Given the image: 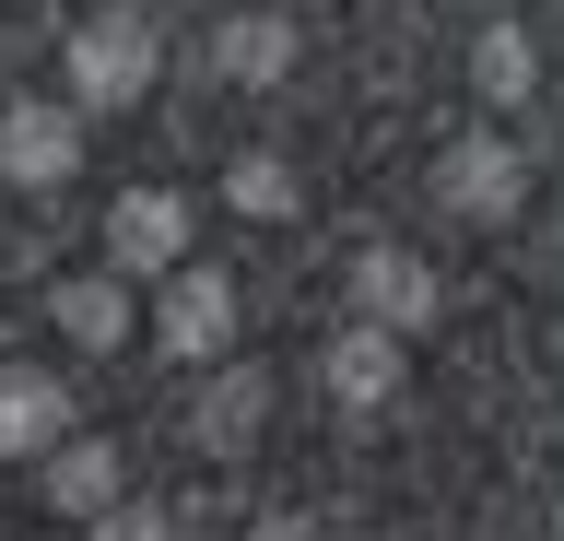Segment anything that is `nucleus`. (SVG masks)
Listing matches in <instances>:
<instances>
[{
  "label": "nucleus",
  "mask_w": 564,
  "mask_h": 541,
  "mask_svg": "<svg viewBox=\"0 0 564 541\" xmlns=\"http://www.w3.org/2000/svg\"><path fill=\"white\" fill-rule=\"evenodd\" d=\"M59 424H70V400L47 389V377H12L0 389V447L24 459V447H59Z\"/></svg>",
  "instance_id": "8"
},
{
  "label": "nucleus",
  "mask_w": 564,
  "mask_h": 541,
  "mask_svg": "<svg viewBox=\"0 0 564 541\" xmlns=\"http://www.w3.org/2000/svg\"><path fill=\"white\" fill-rule=\"evenodd\" d=\"M70 83H83L95 107L141 95V83H153V36H141V24H83V36H70Z\"/></svg>",
  "instance_id": "1"
},
{
  "label": "nucleus",
  "mask_w": 564,
  "mask_h": 541,
  "mask_svg": "<svg viewBox=\"0 0 564 541\" xmlns=\"http://www.w3.org/2000/svg\"><path fill=\"white\" fill-rule=\"evenodd\" d=\"M553 354H564V342H553Z\"/></svg>",
  "instance_id": "18"
},
{
  "label": "nucleus",
  "mask_w": 564,
  "mask_h": 541,
  "mask_svg": "<svg viewBox=\"0 0 564 541\" xmlns=\"http://www.w3.org/2000/svg\"><path fill=\"white\" fill-rule=\"evenodd\" d=\"M236 201H247V213H294V177H282L271 153H247V165H236Z\"/></svg>",
  "instance_id": "14"
},
{
  "label": "nucleus",
  "mask_w": 564,
  "mask_h": 541,
  "mask_svg": "<svg viewBox=\"0 0 564 541\" xmlns=\"http://www.w3.org/2000/svg\"><path fill=\"white\" fill-rule=\"evenodd\" d=\"M247 541H317V530H306V518H259Z\"/></svg>",
  "instance_id": "16"
},
{
  "label": "nucleus",
  "mask_w": 564,
  "mask_h": 541,
  "mask_svg": "<svg viewBox=\"0 0 564 541\" xmlns=\"http://www.w3.org/2000/svg\"><path fill=\"white\" fill-rule=\"evenodd\" d=\"M259 412H271V389H259V377H224V389L200 400V447H247V435H259Z\"/></svg>",
  "instance_id": "10"
},
{
  "label": "nucleus",
  "mask_w": 564,
  "mask_h": 541,
  "mask_svg": "<svg viewBox=\"0 0 564 541\" xmlns=\"http://www.w3.org/2000/svg\"><path fill=\"white\" fill-rule=\"evenodd\" d=\"M0 165L35 177V188L70 177V118H59V107H12V118H0Z\"/></svg>",
  "instance_id": "4"
},
{
  "label": "nucleus",
  "mask_w": 564,
  "mask_h": 541,
  "mask_svg": "<svg viewBox=\"0 0 564 541\" xmlns=\"http://www.w3.org/2000/svg\"><path fill=\"white\" fill-rule=\"evenodd\" d=\"M176 236H188V213H176L165 188L118 201V259H130V271H165V259H176Z\"/></svg>",
  "instance_id": "6"
},
{
  "label": "nucleus",
  "mask_w": 564,
  "mask_h": 541,
  "mask_svg": "<svg viewBox=\"0 0 564 541\" xmlns=\"http://www.w3.org/2000/svg\"><path fill=\"white\" fill-rule=\"evenodd\" d=\"M352 294L377 306V329H423V318H435V271L400 259V248H365V259H352Z\"/></svg>",
  "instance_id": "3"
},
{
  "label": "nucleus",
  "mask_w": 564,
  "mask_h": 541,
  "mask_svg": "<svg viewBox=\"0 0 564 541\" xmlns=\"http://www.w3.org/2000/svg\"><path fill=\"white\" fill-rule=\"evenodd\" d=\"M95 541H188V530H176L165 506H130V518H106V530H95Z\"/></svg>",
  "instance_id": "15"
},
{
  "label": "nucleus",
  "mask_w": 564,
  "mask_h": 541,
  "mask_svg": "<svg viewBox=\"0 0 564 541\" xmlns=\"http://www.w3.org/2000/svg\"><path fill=\"white\" fill-rule=\"evenodd\" d=\"M470 83H482L494 107H506V95H529V36H482V59H470Z\"/></svg>",
  "instance_id": "13"
},
{
  "label": "nucleus",
  "mask_w": 564,
  "mask_h": 541,
  "mask_svg": "<svg viewBox=\"0 0 564 541\" xmlns=\"http://www.w3.org/2000/svg\"><path fill=\"white\" fill-rule=\"evenodd\" d=\"M59 329H70V342H95V354H106V342L130 329V306H118V283H70V294H59Z\"/></svg>",
  "instance_id": "11"
},
{
  "label": "nucleus",
  "mask_w": 564,
  "mask_h": 541,
  "mask_svg": "<svg viewBox=\"0 0 564 541\" xmlns=\"http://www.w3.org/2000/svg\"><path fill=\"white\" fill-rule=\"evenodd\" d=\"M329 389L341 400H388L400 389V342H388V329H341V342H329Z\"/></svg>",
  "instance_id": "7"
},
{
  "label": "nucleus",
  "mask_w": 564,
  "mask_h": 541,
  "mask_svg": "<svg viewBox=\"0 0 564 541\" xmlns=\"http://www.w3.org/2000/svg\"><path fill=\"white\" fill-rule=\"evenodd\" d=\"M282 59H294L282 24H236V36H224V72H236V83H282Z\"/></svg>",
  "instance_id": "12"
},
{
  "label": "nucleus",
  "mask_w": 564,
  "mask_h": 541,
  "mask_svg": "<svg viewBox=\"0 0 564 541\" xmlns=\"http://www.w3.org/2000/svg\"><path fill=\"white\" fill-rule=\"evenodd\" d=\"M553 541H564V506H553Z\"/></svg>",
  "instance_id": "17"
},
{
  "label": "nucleus",
  "mask_w": 564,
  "mask_h": 541,
  "mask_svg": "<svg viewBox=\"0 0 564 541\" xmlns=\"http://www.w3.org/2000/svg\"><path fill=\"white\" fill-rule=\"evenodd\" d=\"M47 506H59V518L118 506V459H106V447H59V459H47Z\"/></svg>",
  "instance_id": "9"
},
{
  "label": "nucleus",
  "mask_w": 564,
  "mask_h": 541,
  "mask_svg": "<svg viewBox=\"0 0 564 541\" xmlns=\"http://www.w3.org/2000/svg\"><path fill=\"white\" fill-rule=\"evenodd\" d=\"M447 201L458 213H506V201H518V153L506 142H458L447 153Z\"/></svg>",
  "instance_id": "5"
},
{
  "label": "nucleus",
  "mask_w": 564,
  "mask_h": 541,
  "mask_svg": "<svg viewBox=\"0 0 564 541\" xmlns=\"http://www.w3.org/2000/svg\"><path fill=\"white\" fill-rule=\"evenodd\" d=\"M224 329H236V294H224V271H176V294H165V329H153V342H165V354H224Z\"/></svg>",
  "instance_id": "2"
}]
</instances>
